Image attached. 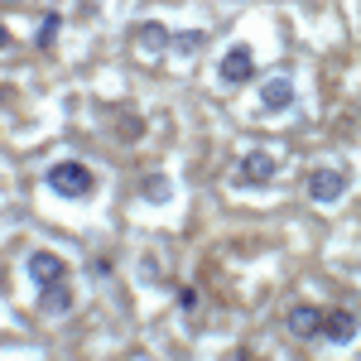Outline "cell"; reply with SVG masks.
<instances>
[{
	"label": "cell",
	"instance_id": "obj_1",
	"mask_svg": "<svg viewBox=\"0 0 361 361\" xmlns=\"http://www.w3.org/2000/svg\"><path fill=\"white\" fill-rule=\"evenodd\" d=\"M44 183H49V193L58 197H92L97 193V178H92V169L78 164V159H63L44 173Z\"/></svg>",
	"mask_w": 361,
	"mask_h": 361
},
{
	"label": "cell",
	"instance_id": "obj_2",
	"mask_svg": "<svg viewBox=\"0 0 361 361\" xmlns=\"http://www.w3.org/2000/svg\"><path fill=\"white\" fill-rule=\"evenodd\" d=\"M231 183H236V188H265V183H275V154H270V149L241 154V164L231 169Z\"/></svg>",
	"mask_w": 361,
	"mask_h": 361
},
{
	"label": "cell",
	"instance_id": "obj_3",
	"mask_svg": "<svg viewBox=\"0 0 361 361\" xmlns=\"http://www.w3.org/2000/svg\"><path fill=\"white\" fill-rule=\"evenodd\" d=\"M342 193H347V173L342 169H313L308 173V202L333 207V202H342Z\"/></svg>",
	"mask_w": 361,
	"mask_h": 361
},
{
	"label": "cell",
	"instance_id": "obj_4",
	"mask_svg": "<svg viewBox=\"0 0 361 361\" xmlns=\"http://www.w3.org/2000/svg\"><path fill=\"white\" fill-rule=\"evenodd\" d=\"M250 68H255V54H250L246 44H231L222 54V68H217V78H222L226 87H241L250 78Z\"/></svg>",
	"mask_w": 361,
	"mask_h": 361
},
{
	"label": "cell",
	"instance_id": "obj_5",
	"mask_svg": "<svg viewBox=\"0 0 361 361\" xmlns=\"http://www.w3.org/2000/svg\"><path fill=\"white\" fill-rule=\"evenodd\" d=\"M25 270L34 284H58V279L68 275V265H63V255H54V250H29Z\"/></svg>",
	"mask_w": 361,
	"mask_h": 361
},
{
	"label": "cell",
	"instance_id": "obj_6",
	"mask_svg": "<svg viewBox=\"0 0 361 361\" xmlns=\"http://www.w3.org/2000/svg\"><path fill=\"white\" fill-rule=\"evenodd\" d=\"M318 337H328V342H337V347L352 342V337H357V313H352V308H333V313H323V333H318Z\"/></svg>",
	"mask_w": 361,
	"mask_h": 361
},
{
	"label": "cell",
	"instance_id": "obj_7",
	"mask_svg": "<svg viewBox=\"0 0 361 361\" xmlns=\"http://www.w3.org/2000/svg\"><path fill=\"white\" fill-rule=\"evenodd\" d=\"M284 328L294 337H318L323 333V308H313V304H299V308H289V318H284Z\"/></svg>",
	"mask_w": 361,
	"mask_h": 361
},
{
	"label": "cell",
	"instance_id": "obj_8",
	"mask_svg": "<svg viewBox=\"0 0 361 361\" xmlns=\"http://www.w3.org/2000/svg\"><path fill=\"white\" fill-rule=\"evenodd\" d=\"M260 106L265 111H284V106H294V82L279 73V78H270V82L260 87Z\"/></svg>",
	"mask_w": 361,
	"mask_h": 361
},
{
	"label": "cell",
	"instance_id": "obj_9",
	"mask_svg": "<svg viewBox=\"0 0 361 361\" xmlns=\"http://www.w3.org/2000/svg\"><path fill=\"white\" fill-rule=\"evenodd\" d=\"M135 44L145 54H164L169 44H173V34L164 25H154V20H145V25H135Z\"/></svg>",
	"mask_w": 361,
	"mask_h": 361
},
{
	"label": "cell",
	"instance_id": "obj_10",
	"mask_svg": "<svg viewBox=\"0 0 361 361\" xmlns=\"http://www.w3.org/2000/svg\"><path fill=\"white\" fill-rule=\"evenodd\" d=\"M39 308H44L49 318L68 313V308H73V294H68V284H63V279H58V284H39Z\"/></svg>",
	"mask_w": 361,
	"mask_h": 361
},
{
	"label": "cell",
	"instance_id": "obj_11",
	"mask_svg": "<svg viewBox=\"0 0 361 361\" xmlns=\"http://www.w3.org/2000/svg\"><path fill=\"white\" fill-rule=\"evenodd\" d=\"M58 29H63V15H44V20H39V39H34V44H39V49H54Z\"/></svg>",
	"mask_w": 361,
	"mask_h": 361
},
{
	"label": "cell",
	"instance_id": "obj_12",
	"mask_svg": "<svg viewBox=\"0 0 361 361\" xmlns=\"http://www.w3.org/2000/svg\"><path fill=\"white\" fill-rule=\"evenodd\" d=\"M169 193H173V188H169L164 173H149V178H145V197H149V202H169Z\"/></svg>",
	"mask_w": 361,
	"mask_h": 361
},
{
	"label": "cell",
	"instance_id": "obj_13",
	"mask_svg": "<svg viewBox=\"0 0 361 361\" xmlns=\"http://www.w3.org/2000/svg\"><path fill=\"white\" fill-rule=\"evenodd\" d=\"M202 39H207L202 29H183V34H173V49H178V54H197V49H202Z\"/></svg>",
	"mask_w": 361,
	"mask_h": 361
},
{
	"label": "cell",
	"instance_id": "obj_14",
	"mask_svg": "<svg viewBox=\"0 0 361 361\" xmlns=\"http://www.w3.org/2000/svg\"><path fill=\"white\" fill-rule=\"evenodd\" d=\"M140 130H145V121H135V116H130V121H121V140H135Z\"/></svg>",
	"mask_w": 361,
	"mask_h": 361
}]
</instances>
